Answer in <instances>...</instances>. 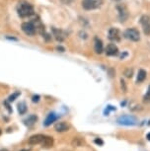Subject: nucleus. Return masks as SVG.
I'll return each mask as SVG.
<instances>
[{
    "instance_id": "f257e3e1",
    "label": "nucleus",
    "mask_w": 150,
    "mask_h": 151,
    "mask_svg": "<svg viewBox=\"0 0 150 151\" xmlns=\"http://www.w3.org/2000/svg\"><path fill=\"white\" fill-rule=\"evenodd\" d=\"M28 142H29L30 145L39 144L42 145V147L50 148L53 145V138L52 136L46 134H34L29 138V141Z\"/></svg>"
},
{
    "instance_id": "f03ea898",
    "label": "nucleus",
    "mask_w": 150,
    "mask_h": 151,
    "mask_svg": "<svg viewBox=\"0 0 150 151\" xmlns=\"http://www.w3.org/2000/svg\"><path fill=\"white\" fill-rule=\"evenodd\" d=\"M17 12L21 18H28V17L34 15V7L29 2L21 1L17 6Z\"/></svg>"
},
{
    "instance_id": "7ed1b4c3",
    "label": "nucleus",
    "mask_w": 150,
    "mask_h": 151,
    "mask_svg": "<svg viewBox=\"0 0 150 151\" xmlns=\"http://www.w3.org/2000/svg\"><path fill=\"white\" fill-rule=\"evenodd\" d=\"M82 7L87 11L99 9L103 5V0H82Z\"/></svg>"
},
{
    "instance_id": "20e7f679",
    "label": "nucleus",
    "mask_w": 150,
    "mask_h": 151,
    "mask_svg": "<svg viewBox=\"0 0 150 151\" xmlns=\"http://www.w3.org/2000/svg\"><path fill=\"white\" fill-rule=\"evenodd\" d=\"M123 37L132 42H138L140 40L139 32L135 28H128V29H126L123 33Z\"/></svg>"
},
{
    "instance_id": "39448f33",
    "label": "nucleus",
    "mask_w": 150,
    "mask_h": 151,
    "mask_svg": "<svg viewBox=\"0 0 150 151\" xmlns=\"http://www.w3.org/2000/svg\"><path fill=\"white\" fill-rule=\"evenodd\" d=\"M118 122L121 125H126V127H131V125L136 124L137 119L133 116H121L118 119Z\"/></svg>"
},
{
    "instance_id": "423d86ee",
    "label": "nucleus",
    "mask_w": 150,
    "mask_h": 151,
    "mask_svg": "<svg viewBox=\"0 0 150 151\" xmlns=\"http://www.w3.org/2000/svg\"><path fill=\"white\" fill-rule=\"evenodd\" d=\"M21 28H22V31H23L26 35L30 37H33L37 33L36 27L33 22H24L23 24H22Z\"/></svg>"
},
{
    "instance_id": "0eeeda50",
    "label": "nucleus",
    "mask_w": 150,
    "mask_h": 151,
    "mask_svg": "<svg viewBox=\"0 0 150 151\" xmlns=\"http://www.w3.org/2000/svg\"><path fill=\"white\" fill-rule=\"evenodd\" d=\"M117 10L118 12V18H120V21L121 23L126 22L127 19H128L129 13L128 10H127L126 6L124 4H118L117 6Z\"/></svg>"
},
{
    "instance_id": "6e6552de",
    "label": "nucleus",
    "mask_w": 150,
    "mask_h": 151,
    "mask_svg": "<svg viewBox=\"0 0 150 151\" xmlns=\"http://www.w3.org/2000/svg\"><path fill=\"white\" fill-rule=\"evenodd\" d=\"M140 24L142 26L143 32L145 35H150V17L148 15H143L140 18Z\"/></svg>"
},
{
    "instance_id": "1a4fd4ad",
    "label": "nucleus",
    "mask_w": 150,
    "mask_h": 151,
    "mask_svg": "<svg viewBox=\"0 0 150 151\" xmlns=\"http://www.w3.org/2000/svg\"><path fill=\"white\" fill-rule=\"evenodd\" d=\"M109 39L113 42H120L121 39V34L118 28H111L109 30Z\"/></svg>"
},
{
    "instance_id": "9d476101",
    "label": "nucleus",
    "mask_w": 150,
    "mask_h": 151,
    "mask_svg": "<svg viewBox=\"0 0 150 151\" xmlns=\"http://www.w3.org/2000/svg\"><path fill=\"white\" fill-rule=\"evenodd\" d=\"M105 52L108 56H116L118 55V48L115 44H109L105 50Z\"/></svg>"
},
{
    "instance_id": "9b49d317",
    "label": "nucleus",
    "mask_w": 150,
    "mask_h": 151,
    "mask_svg": "<svg viewBox=\"0 0 150 151\" xmlns=\"http://www.w3.org/2000/svg\"><path fill=\"white\" fill-rule=\"evenodd\" d=\"M52 34H53V37L55 38V40L57 42H63L64 40L66 38V35L65 33L63 32L62 30H59V29H56V28H52Z\"/></svg>"
},
{
    "instance_id": "f8f14e48",
    "label": "nucleus",
    "mask_w": 150,
    "mask_h": 151,
    "mask_svg": "<svg viewBox=\"0 0 150 151\" xmlns=\"http://www.w3.org/2000/svg\"><path fill=\"white\" fill-rule=\"evenodd\" d=\"M57 119H58V116L56 115L55 113H50L46 118V119H44V127H50V125L53 124L55 121H57Z\"/></svg>"
},
{
    "instance_id": "ddd939ff",
    "label": "nucleus",
    "mask_w": 150,
    "mask_h": 151,
    "mask_svg": "<svg viewBox=\"0 0 150 151\" xmlns=\"http://www.w3.org/2000/svg\"><path fill=\"white\" fill-rule=\"evenodd\" d=\"M94 48H95L96 53H99V55L104 52L103 42H102V40L97 38V37H96V38L94 39Z\"/></svg>"
},
{
    "instance_id": "4468645a",
    "label": "nucleus",
    "mask_w": 150,
    "mask_h": 151,
    "mask_svg": "<svg viewBox=\"0 0 150 151\" xmlns=\"http://www.w3.org/2000/svg\"><path fill=\"white\" fill-rule=\"evenodd\" d=\"M68 129H69V125L64 122H57V124L55 125V130L57 132H68Z\"/></svg>"
},
{
    "instance_id": "2eb2a0df",
    "label": "nucleus",
    "mask_w": 150,
    "mask_h": 151,
    "mask_svg": "<svg viewBox=\"0 0 150 151\" xmlns=\"http://www.w3.org/2000/svg\"><path fill=\"white\" fill-rule=\"evenodd\" d=\"M37 121H38V116H37L36 115H31L28 116L27 119H25L23 122L25 125H27L28 127H32L34 124H36Z\"/></svg>"
},
{
    "instance_id": "dca6fc26",
    "label": "nucleus",
    "mask_w": 150,
    "mask_h": 151,
    "mask_svg": "<svg viewBox=\"0 0 150 151\" xmlns=\"http://www.w3.org/2000/svg\"><path fill=\"white\" fill-rule=\"evenodd\" d=\"M34 23V25H35V27H36V31L38 33H39L41 35H44V26L42 24V22H41V20H39L38 17L34 20V21H32Z\"/></svg>"
},
{
    "instance_id": "f3484780",
    "label": "nucleus",
    "mask_w": 150,
    "mask_h": 151,
    "mask_svg": "<svg viewBox=\"0 0 150 151\" xmlns=\"http://www.w3.org/2000/svg\"><path fill=\"white\" fill-rule=\"evenodd\" d=\"M146 79V71L143 69H140L137 73V78H136V82L137 83H141Z\"/></svg>"
},
{
    "instance_id": "a211bd4d",
    "label": "nucleus",
    "mask_w": 150,
    "mask_h": 151,
    "mask_svg": "<svg viewBox=\"0 0 150 151\" xmlns=\"http://www.w3.org/2000/svg\"><path fill=\"white\" fill-rule=\"evenodd\" d=\"M18 112L20 115H25L27 113V105L25 102H21L18 105Z\"/></svg>"
},
{
    "instance_id": "6ab92c4d",
    "label": "nucleus",
    "mask_w": 150,
    "mask_h": 151,
    "mask_svg": "<svg viewBox=\"0 0 150 151\" xmlns=\"http://www.w3.org/2000/svg\"><path fill=\"white\" fill-rule=\"evenodd\" d=\"M21 95V93L20 92H15V93H13L12 95H11L9 98H8V102H14L15 100L18 98V97Z\"/></svg>"
},
{
    "instance_id": "aec40b11",
    "label": "nucleus",
    "mask_w": 150,
    "mask_h": 151,
    "mask_svg": "<svg viewBox=\"0 0 150 151\" xmlns=\"http://www.w3.org/2000/svg\"><path fill=\"white\" fill-rule=\"evenodd\" d=\"M83 143H84V140H83V139H81V138H75L74 140H73V142H72V144L76 145V146H81Z\"/></svg>"
},
{
    "instance_id": "412c9836",
    "label": "nucleus",
    "mask_w": 150,
    "mask_h": 151,
    "mask_svg": "<svg viewBox=\"0 0 150 151\" xmlns=\"http://www.w3.org/2000/svg\"><path fill=\"white\" fill-rule=\"evenodd\" d=\"M94 142H95V144L99 145V146H103V145H104V141H103V139H102V138H96L94 140Z\"/></svg>"
},
{
    "instance_id": "4be33fe9",
    "label": "nucleus",
    "mask_w": 150,
    "mask_h": 151,
    "mask_svg": "<svg viewBox=\"0 0 150 151\" xmlns=\"http://www.w3.org/2000/svg\"><path fill=\"white\" fill-rule=\"evenodd\" d=\"M144 100L145 101H150V85L148 86V90L146 92V95L144 96Z\"/></svg>"
},
{
    "instance_id": "5701e85b",
    "label": "nucleus",
    "mask_w": 150,
    "mask_h": 151,
    "mask_svg": "<svg viewBox=\"0 0 150 151\" xmlns=\"http://www.w3.org/2000/svg\"><path fill=\"white\" fill-rule=\"evenodd\" d=\"M39 95H35V96H33V98H32V101L34 102V103H38V102L39 101Z\"/></svg>"
},
{
    "instance_id": "b1692460",
    "label": "nucleus",
    "mask_w": 150,
    "mask_h": 151,
    "mask_svg": "<svg viewBox=\"0 0 150 151\" xmlns=\"http://www.w3.org/2000/svg\"><path fill=\"white\" fill-rule=\"evenodd\" d=\"M4 104H5V106H6V108H7V109H8V112H9L10 114L12 113V109H11V108H10V105L8 104V101L4 102Z\"/></svg>"
},
{
    "instance_id": "393cba45",
    "label": "nucleus",
    "mask_w": 150,
    "mask_h": 151,
    "mask_svg": "<svg viewBox=\"0 0 150 151\" xmlns=\"http://www.w3.org/2000/svg\"><path fill=\"white\" fill-rule=\"evenodd\" d=\"M63 3H65V4H69V3H71L72 2V0H61Z\"/></svg>"
},
{
    "instance_id": "a878e982",
    "label": "nucleus",
    "mask_w": 150,
    "mask_h": 151,
    "mask_svg": "<svg viewBox=\"0 0 150 151\" xmlns=\"http://www.w3.org/2000/svg\"><path fill=\"white\" fill-rule=\"evenodd\" d=\"M146 138L148 139V140L150 141V132H149V133H147V135H146Z\"/></svg>"
},
{
    "instance_id": "bb28decb",
    "label": "nucleus",
    "mask_w": 150,
    "mask_h": 151,
    "mask_svg": "<svg viewBox=\"0 0 150 151\" xmlns=\"http://www.w3.org/2000/svg\"><path fill=\"white\" fill-rule=\"evenodd\" d=\"M1 133H2V132H1V129H0V135H1Z\"/></svg>"
},
{
    "instance_id": "cd10ccee",
    "label": "nucleus",
    "mask_w": 150,
    "mask_h": 151,
    "mask_svg": "<svg viewBox=\"0 0 150 151\" xmlns=\"http://www.w3.org/2000/svg\"><path fill=\"white\" fill-rule=\"evenodd\" d=\"M22 151H30L29 149H28V150H22Z\"/></svg>"
},
{
    "instance_id": "c85d7f7f",
    "label": "nucleus",
    "mask_w": 150,
    "mask_h": 151,
    "mask_svg": "<svg viewBox=\"0 0 150 151\" xmlns=\"http://www.w3.org/2000/svg\"><path fill=\"white\" fill-rule=\"evenodd\" d=\"M114 1H120V0H114Z\"/></svg>"
}]
</instances>
